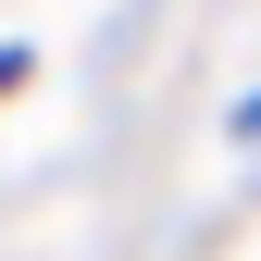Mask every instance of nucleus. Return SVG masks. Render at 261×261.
<instances>
[{"label": "nucleus", "mask_w": 261, "mask_h": 261, "mask_svg": "<svg viewBox=\"0 0 261 261\" xmlns=\"http://www.w3.org/2000/svg\"><path fill=\"white\" fill-rule=\"evenodd\" d=\"M249 137H261V100H249Z\"/></svg>", "instance_id": "obj_2"}, {"label": "nucleus", "mask_w": 261, "mask_h": 261, "mask_svg": "<svg viewBox=\"0 0 261 261\" xmlns=\"http://www.w3.org/2000/svg\"><path fill=\"white\" fill-rule=\"evenodd\" d=\"M13 75H25V50H0V87H13Z\"/></svg>", "instance_id": "obj_1"}]
</instances>
